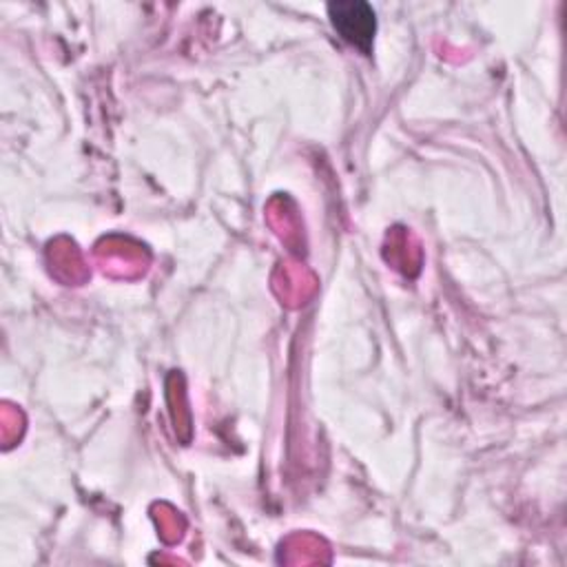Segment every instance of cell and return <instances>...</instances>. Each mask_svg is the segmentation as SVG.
Masks as SVG:
<instances>
[{"mask_svg": "<svg viewBox=\"0 0 567 567\" xmlns=\"http://www.w3.org/2000/svg\"><path fill=\"white\" fill-rule=\"evenodd\" d=\"M328 11L341 38L368 53L374 35L372 9L365 2H332L328 4Z\"/></svg>", "mask_w": 567, "mask_h": 567, "instance_id": "cell-1", "label": "cell"}]
</instances>
